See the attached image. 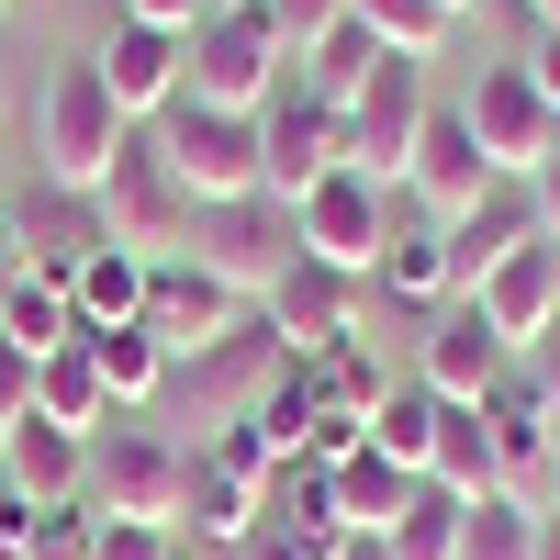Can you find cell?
I'll return each mask as SVG.
<instances>
[{
    "label": "cell",
    "mask_w": 560,
    "mask_h": 560,
    "mask_svg": "<svg viewBox=\"0 0 560 560\" xmlns=\"http://www.w3.org/2000/svg\"><path fill=\"white\" fill-rule=\"evenodd\" d=\"M269 370H280V337H269V325L247 314V325H236V337H224V348H202V359H179L168 382L191 393V404L213 415V427H236V415H258V393H269Z\"/></svg>",
    "instance_id": "e0dca14e"
},
{
    "label": "cell",
    "mask_w": 560,
    "mask_h": 560,
    "mask_svg": "<svg viewBox=\"0 0 560 560\" xmlns=\"http://www.w3.org/2000/svg\"><path fill=\"white\" fill-rule=\"evenodd\" d=\"M303 370H314V404H325V415H348V427H370V404L393 393V382H382V359H370V337L325 348V359H303Z\"/></svg>",
    "instance_id": "1f68e13d"
},
{
    "label": "cell",
    "mask_w": 560,
    "mask_h": 560,
    "mask_svg": "<svg viewBox=\"0 0 560 560\" xmlns=\"http://www.w3.org/2000/svg\"><path fill=\"white\" fill-rule=\"evenodd\" d=\"M459 113H471V147L493 158V179H538L549 147H560V113L538 102V79H527V68H482Z\"/></svg>",
    "instance_id": "30bf717a"
},
{
    "label": "cell",
    "mask_w": 560,
    "mask_h": 560,
    "mask_svg": "<svg viewBox=\"0 0 560 560\" xmlns=\"http://www.w3.org/2000/svg\"><path fill=\"white\" fill-rule=\"evenodd\" d=\"M213 538V549H247L258 538V482L224 471V459H191V493H179V538Z\"/></svg>",
    "instance_id": "603a6c76"
},
{
    "label": "cell",
    "mask_w": 560,
    "mask_h": 560,
    "mask_svg": "<svg viewBox=\"0 0 560 560\" xmlns=\"http://www.w3.org/2000/svg\"><path fill=\"white\" fill-rule=\"evenodd\" d=\"M247 314H258V303H247V292H224L202 258H158V269H147V314H135V325H147L168 359H202V348L236 337Z\"/></svg>",
    "instance_id": "9c48e42d"
},
{
    "label": "cell",
    "mask_w": 560,
    "mask_h": 560,
    "mask_svg": "<svg viewBox=\"0 0 560 560\" xmlns=\"http://www.w3.org/2000/svg\"><path fill=\"white\" fill-rule=\"evenodd\" d=\"M549 527H560V504H549Z\"/></svg>",
    "instance_id": "816d5d0a"
},
{
    "label": "cell",
    "mask_w": 560,
    "mask_h": 560,
    "mask_svg": "<svg viewBox=\"0 0 560 560\" xmlns=\"http://www.w3.org/2000/svg\"><path fill=\"white\" fill-rule=\"evenodd\" d=\"M438 415H448V404H438L427 382H393L382 404H370V448H382L393 471H415V482H427V459H438Z\"/></svg>",
    "instance_id": "4316f807"
},
{
    "label": "cell",
    "mask_w": 560,
    "mask_h": 560,
    "mask_svg": "<svg viewBox=\"0 0 560 560\" xmlns=\"http://www.w3.org/2000/svg\"><path fill=\"white\" fill-rule=\"evenodd\" d=\"M102 90L124 102V124H158L168 102H179V79H191V34H158V23H113V45L102 57Z\"/></svg>",
    "instance_id": "9a60e30c"
},
{
    "label": "cell",
    "mask_w": 560,
    "mask_h": 560,
    "mask_svg": "<svg viewBox=\"0 0 560 560\" xmlns=\"http://www.w3.org/2000/svg\"><path fill=\"white\" fill-rule=\"evenodd\" d=\"M147 135L168 147V168H179V191H191V202H247V191H269V147H258V113L168 102Z\"/></svg>",
    "instance_id": "277c9868"
},
{
    "label": "cell",
    "mask_w": 560,
    "mask_h": 560,
    "mask_svg": "<svg viewBox=\"0 0 560 560\" xmlns=\"http://www.w3.org/2000/svg\"><path fill=\"white\" fill-rule=\"evenodd\" d=\"M236 560H303V549H292V538H269V527H258V538H247Z\"/></svg>",
    "instance_id": "ee69618b"
},
{
    "label": "cell",
    "mask_w": 560,
    "mask_h": 560,
    "mask_svg": "<svg viewBox=\"0 0 560 560\" xmlns=\"http://www.w3.org/2000/svg\"><path fill=\"white\" fill-rule=\"evenodd\" d=\"M448 236V280L459 292H482V280L516 258V247H538V202H527V179H493V191L459 213V224H438Z\"/></svg>",
    "instance_id": "ac0fdd59"
},
{
    "label": "cell",
    "mask_w": 560,
    "mask_h": 560,
    "mask_svg": "<svg viewBox=\"0 0 560 560\" xmlns=\"http://www.w3.org/2000/svg\"><path fill=\"white\" fill-rule=\"evenodd\" d=\"M0 12H12V0H0Z\"/></svg>",
    "instance_id": "f5cc1de1"
},
{
    "label": "cell",
    "mask_w": 560,
    "mask_h": 560,
    "mask_svg": "<svg viewBox=\"0 0 560 560\" xmlns=\"http://www.w3.org/2000/svg\"><path fill=\"white\" fill-rule=\"evenodd\" d=\"M348 23L382 45V57H415V68L459 34V12H438V0H348Z\"/></svg>",
    "instance_id": "f546056e"
},
{
    "label": "cell",
    "mask_w": 560,
    "mask_h": 560,
    "mask_svg": "<svg viewBox=\"0 0 560 560\" xmlns=\"http://www.w3.org/2000/svg\"><path fill=\"white\" fill-rule=\"evenodd\" d=\"M34 527H45V516H34L12 482H0V560H34Z\"/></svg>",
    "instance_id": "f35d334b"
},
{
    "label": "cell",
    "mask_w": 560,
    "mask_h": 560,
    "mask_svg": "<svg viewBox=\"0 0 560 560\" xmlns=\"http://www.w3.org/2000/svg\"><path fill=\"white\" fill-rule=\"evenodd\" d=\"M292 224H303V258H314V269L370 280L382 247H393V191H382V179H359V168H337V179H314V191L292 202Z\"/></svg>",
    "instance_id": "52a82bcc"
},
{
    "label": "cell",
    "mask_w": 560,
    "mask_h": 560,
    "mask_svg": "<svg viewBox=\"0 0 560 560\" xmlns=\"http://www.w3.org/2000/svg\"><path fill=\"white\" fill-rule=\"evenodd\" d=\"M191 258L224 280V292L269 303L280 280L303 269V224H292V202H280V191H247V202H202V213H191Z\"/></svg>",
    "instance_id": "7a4b0ae2"
},
{
    "label": "cell",
    "mask_w": 560,
    "mask_h": 560,
    "mask_svg": "<svg viewBox=\"0 0 560 560\" xmlns=\"http://www.w3.org/2000/svg\"><path fill=\"white\" fill-rule=\"evenodd\" d=\"M370 280H382V292L393 303H459V280H448V236H438V224L427 213H415V224H393V247H382V269H370Z\"/></svg>",
    "instance_id": "d4e9b609"
},
{
    "label": "cell",
    "mask_w": 560,
    "mask_h": 560,
    "mask_svg": "<svg viewBox=\"0 0 560 560\" xmlns=\"http://www.w3.org/2000/svg\"><path fill=\"white\" fill-rule=\"evenodd\" d=\"M427 482L459 493V504H493V493H504V459H493V415H482V404H448V415H438V459H427Z\"/></svg>",
    "instance_id": "7402d4cb"
},
{
    "label": "cell",
    "mask_w": 560,
    "mask_h": 560,
    "mask_svg": "<svg viewBox=\"0 0 560 560\" xmlns=\"http://www.w3.org/2000/svg\"><path fill=\"white\" fill-rule=\"evenodd\" d=\"M292 57H280L269 12H202L191 23V79H179V102H213V113H269Z\"/></svg>",
    "instance_id": "8992f818"
},
{
    "label": "cell",
    "mask_w": 560,
    "mask_h": 560,
    "mask_svg": "<svg viewBox=\"0 0 560 560\" xmlns=\"http://www.w3.org/2000/svg\"><path fill=\"white\" fill-rule=\"evenodd\" d=\"M0 337H12L23 359H57V348H79V303H68V280L23 269V280H12V303H0Z\"/></svg>",
    "instance_id": "484cf974"
},
{
    "label": "cell",
    "mask_w": 560,
    "mask_h": 560,
    "mask_svg": "<svg viewBox=\"0 0 560 560\" xmlns=\"http://www.w3.org/2000/svg\"><path fill=\"white\" fill-rule=\"evenodd\" d=\"M213 12H258V0H213Z\"/></svg>",
    "instance_id": "c3c4849f"
},
{
    "label": "cell",
    "mask_w": 560,
    "mask_h": 560,
    "mask_svg": "<svg viewBox=\"0 0 560 560\" xmlns=\"http://www.w3.org/2000/svg\"><path fill=\"white\" fill-rule=\"evenodd\" d=\"M12 280H23V247H12V213H0V303H12Z\"/></svg>",
    "instance_id": "7bdbcfd3"
},
{
    "label": "cell",
    "mask_w": 560,
    "mask_h": 560,
    "mask_svg": "<svg viewBox=\"0 0 560 560\" xmlns=\"http://www.w3.org/2000/svg\"><path fill=\"white\" fill-rule=\"evenodd\" d=\"M90 202H102V236L124 247V258H191V191H179V168H168V147H158V135L147 124H135L124 135V158H113V179H102V191H90Z\"/></svg>",
    "instance_id": "6da1fadb"
},
{
    "label": "cell",
    "mask_w": 560,
    "mask_h": 560,
    "mask_svg": "<svg viewBox=\"0 0 560 560\" xmlns=\"http://www.w3.org/2000/svg\"><path fill=\"white\" fill-rule=\"evenodd\" d=\"M438 12H471V0H438Z\"/></svg>",
    "instance_id": "681fc988"
},
{
    "label": "cell",
    "mask_w": 560,
    "mask_h": 560,
    "mask_svg": "<svg viewBox=\"0 0 560 560\" xmlns=\"http://www.w3.org/2000/svg\"><path fill=\"white\" fill-rule=\"evenodd\" d=\"M0 482H12L34 516H68V504L90 493V438H68V427H45V415H23V427L0 438Z\"/></svg>",
    "instance_id": "d6986e66"
},
{
    "label": "cell",
    "mask_w": 560,
    "mask_h": 560,
    "mask_svg": "<svg viewBox=\"0 0 560 560\" xmlns=\"http://www.w3.org/2000/svg\"><path fill=\"white\" fill-rule=\"evenodd\" d=\"M415 382H427L438 404H493L504 382H516V348L493 337L482 303H438L427 314V348H415Z\"/></svg>",
    "instance_id": "8fae6325"
},
{
    "label": "cell",
    "mask_w": 560,
    "mask_h": 560,
    "mask_svg": "<svg viewBox=\"0 0 560 560\" xmlns=\"http://www.w3.org/2000/svg\"><path fill=\"white\" fill-rule=\"evenodd\" d=\"M258 12H269V34H280V57H292V68H303V57H314V45H325V34H337V23H348V0H258Z\"/></svg>",
    "instance_id": "d590c367"
},
{
    "label": "cell",
    "mask_w": 560,
    "mask_h": 560,
    "mask_svg": "<svg viewBox=\"0 0 560 560\" xmlns=\"http://www.w3.org/2000/svg\"><path fill=\"white\" fill-rule=\"evenodd\" d=\"M404 191L427 224H459L482 191H493V158L471 147V113L459 102H427V124H415V158H404Z\"/></svg>",
    "instance_id": "4fadbf2b"
},
{
    "label": "cell",
    "mask_w": 560,
    "mask_h": 560,
    "mask_svg": "<svg viewBox=\"0 0 560 560\" xmlns=\"http://www.w3.org/2000/svg\"><path fill=\"white\" fill-rule=\"evenodd\" d=\"M459 527H471V504L427 482V493H415L404 516L382 527V560H459Z\"/></svg>",
    "instance_id": "4dcf8cb0"
},
{
    "label": "cell",
    "mask_w": 560,
    "mask_h": 560,
    "mask_svg": "<svg viewBox=\"0 0 560 560\" xmlns=\"http://www.w3.org/2000/svg\"><path fill=\"white\" fill-rule=\"evenodd\" d=\"M527 202H538V236H549V247H560V147H549V168H538V179H527Z\"/></svg>",
    "instance_id": "b9f144b4"
},
{
    "label": "cell",
    "mask_w": 560,
    "mask_h": 560,
    "mask_svg": "<svg viewBox=\"0 0 560 560\" xmlns=\"http://www.w3.org/2000/svg\"><path fill=\"white\" fill-rule=\"evenodd\" d=\"M370 68H382V45H370L359 23H337V34H325V45H314V57L292 68V79L314 90V102H337V113H348V102H359V79H370Z\"/></svg>",
    "instance_id": "d6a6232c"
},
{
    "label": "cell",
    "mask_w": 560,
    "mask_h": 560,
    "mask_svg": "<svg viewBox=\"0 0 560 560\" xmlns=\"http://www.w3.org/2000/svg\"><path fill=\"white\" fill-rule=\"evenodd\" d=\"M348 560H382V538H359V549H348Z\"/></svg>",
    "instance_id": "7dc6e473"
},
{
    "label": "cell",
    "mask_w": 560,
    "mask_h": 560,
    "mask_svg": "<svg viewBox=\"0 0 560 560\" xmlns=\"http://www.w3.org/2000/svg\"><path fill=\"white\" fill-rule=\"evenodd\" d=\"M359 292H370V280H337V269H314V258H303V269L258 303V325L280 337V359H325V348H348V337H359Z\"/></svg>",
    "instance_id": "5bb4252c"
},
{
    "label": "cell",
    "mask_w": 560,
    "mask_h": 560,
    "mask_svg": "<svg viewBox=\"0 0 560 560\" xmlns=\"http://www.w3.org/2000/svg\"><path fill=\"white\" fill-rule=\"evenodd\" d=\"M124 102L102 90V68L90 57H68L57 79H45V113H34V147H45V179L57 191H102L113 179V158H124Z\"/></svg>",
    "instance_id": "3957f363"
},
{
    "label": "cell",
    "mask_w": 560,
    "mask_h": 560,
    "mask_svg": "<svg viewBox=\"0 0 560 560\" xmlns=\"http://www.w3.org/2000/svg\"><path fill=\"white\" fill-rule=\"evenodd\" d=\"M34 415H45V427H68V438H102L113 427V382H102V359H90V348H57V359H34Z\"/></svg>",
    "instance_id": "44dd1931"
},
{
    "label": "cell",
    "mask_w": 560,
    "mask_h": 560,
    "mask_svg": "<svg viewBox=\"0 0 560 560\" xmlns=\"http://www.w3.org/2000/svg\"><path fill=\"white\" fill-rule=\"evenodd\" d=\"M459 560H538V516L527 504H471V527H459Z\"/></svg>",
    "instance_id": "836d02e7"
},
{
    "label": "cell",
    "mask_w": 560,
    "mask_h": 560,
    "mask_svg": "<svg viewBox=\"0 0 560 560\" xmlns=\"http://www.w3.org/2000/svg\"><path fill=\"white\" fill-rule=\"evenodd\" d=\"M0 135H12V102H0Z\"/></svg>",
    "instance_id": "f907efd6"
},
{
    "label": "cell",
    "mask_w": 560,
    "mask_h": 560,
    "mask_svg": "<svg viewBox=\"0 0 560 560\" xmlns=\"http://www.w3.org/2000/svg\"><path fill=\"white\" fill-rule=\"evenodd\" d=\"M90 560H191V538L158 516H90Z\"/></svg>",
    "instance_id": "e575fe53"
},
{
    "label": "cell",
    "mask_w": 560,
    "mask_h": 560,
    "mask_svg": "<svg viewBox=\"0 0 560 560\" xmlns=\"http://www.w3.org/2000/svg\"><path fill=\"white\" fill-rule=\"evenodd\" d=\"M258 147H269V191H280V202H303L314 179H337V168H348V113H337V102H314L303 79H280V102L258 113Z\"/></svg>",
    "instance_id": "7c38bea8"
},
{
    "label": "cell",
    "mask_w": 560,
    "mask_h": 560,
    "mask_svg": "<svg viewBox=\"0 0 560 560\" xmlns=\"http://www.w3.org/2000/svg\"><path fill=\"white\" fill-rule=\"evenodd\" d=\"M527 12H538V34H549V23H560V0H527Z\"/></svg>",
    "instance_id": "bcb514c9"
},
{
    "label": "cell",
    "mask_w": 560,
    "mask_h": 560,
    "mask_svg": "<svg viewBox=\"0 0 560 560\" xmlns=\"http://www.w3.org/2000/svg\"><path fill=\"white\" fill-rule=\"evenodd\" d=\"M213 0H124V23H158V34H191Z\"/></svg>",
    "instance_id": "ab89813d"
},
{
    "label": "cell",
    "mask_w": 560,
    "mask_h": 560,
    "mask_svg": "<svg viewBox=\"0 0 560 560\" xmlns=\"http://www.w3.org/2000/svg\"><path fill=\"white\" fill-rule=\"evenodd\" d=\"M68 303H79V337H113V325H135V314H147V258L102 247V258L68 280Z\"/></svg>",
    "instance_id": "83f0119b"
},
{
    "label": "cell",
    "mask_w": 560,
    "mask_h": 560,
    "mask_svg": "<svg viewBox=\"0 0 560 560\" xmlns=\"http://www.w3.org/2000/svg\"><path fill=\"white\" fill-rule=\"evenodd\" d=\"M179 493H191V448H168L147 415H113L90 438V516H158L179 527Z\"/></svg>",
    "instance_id": "5b68a950"
},
{
    "label": "cell",
    "mask_w": 560,
    "mask_h": 560,
    "mask_svg": "<svg viewBox=\"0 0 560 560\" xmlns=\"http://www.w3.org/2000/svg\"><path fill=\"white\" fill-rule=\"evenodd\" d=\"M459 303H482L504 348H538L549 325H560V247H549V236H538V247H516V258L482 280V292H459Z\"/></svg>",
    "instance_id": "ffe728a7"
},
{
    "label": "cell",
    "mask_w": 560,
    "mask_h": 560,
    "mask_svg": "<svg viewBox=\"0 0 560 560\" xmlns=\"http://www.w3.org/2000/svg\"><path fill=\"white\" fill-rule=\"evenodd\" d=\"M415 493H427V482H415V471H393V459L370 448V438H359V448L337 459V516H348V538H382V527L404 516Z\"/></svg>",
    "instance_id": "cb8c5ba5"
},
{
    "label": "cell",
    "mask_w": 560,
    "mask_h": 560,
    "mask_svg": "<svg viewBox=\"0 0 560 560\" xmlns=\"http://www.w3.org/2000/svg\"><path fill=\"white\" fill-rule=\"evenodd\" d=\"M23 415H34V359H23L12 337H0V438H12Z\"/></svg>",
    "instance_id": "74e56055"
},
{
    "label": "cell",
    "mask_w": 560,
    "mask_h": 560,
    "mask_svg": "<svg viewBox=\"0 0 560 560\" xmlns=\"http://www.w3.org/2000/svg\"><path fill=\"white\" fill-rule=\"evenodd\" d=\"M79 348L102 359V382H113V404H124V415H147V404L168 393V370H179V359L147 337V325H113V337H79Z\"/></svg>",
    "instance_id": "f1b7e54d"
},
{
    "label": "cell",
    "mask_w": 560,
    "mask_h": 560,
    "mask_svg": "<svg viewBox=\"0 0 560 560\" xmlns=\"http://www.w3.org/2000/svg\"><path fill=\"white\" fill-rule=\"evenodd\" d=\"M516 382H527V404H538V427L560 438V325H549L538 348H516Z\"/></svg>",
    "instance_id": "8d00e7d4"
},
{
    "label": "cell",
    "mask_w": 560,
    "mask_h": 560,
    "mask_svg": "<svg viewBox=\"0 0 560 560\" xmlns=\"http://www.w3.org/2000/svg\"><path fill=\"white\" fill-rule=\"evenodd\" d=\"M538 560H560V527H549V516H538Z\"/></svg>",
    "instance_id": "f6af8a7d"
},
{
    "label": "cell",
    "mask_w": 560,
    "mask_h": 560,
    "mask_svg": "<svg viewBox=\"0 0 560 560\" xmlns=\"http://www.w3.org/2000/svg\"><path fill=\"white\" fill-rule=\"evenodd\" d=\"M516 68H527V79H538V102H549V113H560V23H549V34H538V45H527V57H516Z\"/></svg>",
    "instance_id": "60d3db41"
},
{
    "label": "cell",
    "mask_w": 560,
    "mask_h": 560,
    "mask_svg": "<svg viewBox=\"0 0 560 560\" xmlns=\"http://www.w3.org/2000/svg\"><path fill=\"white\" fill-rule=\"evenodd\" d=\"M415 124H427V68H415V57H382V68L359 79V102H348V168L382 179V191H404Z\"/></svg>",
    "instance_id": "ba28073f"
},
{
    "label": "cell",
    "mask_w": 560,
    "mask_h": 560,
    "mask_svg": "<svg viewBox=\"0 0 560 560\" xmlns=\"http://www.w3.org/2000/svg\"><path fill=\"white\" fill-rule=\"evenodd\" d=\"M12 247H23V269H45V280H79L113 236H102V202H90V191H57V179H34L23 213H12Z\"/></svg>",
    "instance_id": "2e32d148"
}]
</instances>
